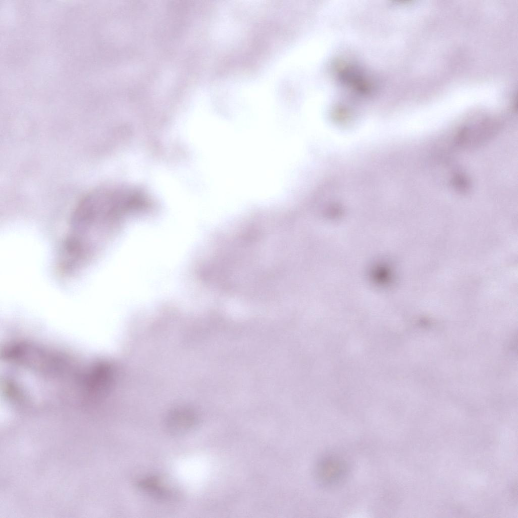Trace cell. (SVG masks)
Instances as JSON below:
<instances>
[{
  "instance_id": "3",
  "label": "cell",
  "mask_w": 518,
  "mask_h": 518,
  "mask_svg": "<svg viewBox=\"0 0 518 518\" xmlns=\"http://www.w3.org/2000/svg\"><path fill=\"white\" fill-rule=\"evenodd\" d=\"M155 478L143 479L138 482V486L143 490L159 497H166L167 494L166 489Z\"/></svg>"
},
{
  "instance_id": "2",
  "label": "cell",
  "mask_w": 518,
  "mask_h": 518,
  "mask_svg": "<svg viewBox=\"0 0 518 518\" xmlns=\"http://www.w3.org/2000/svg\"><path fill=\"white\" fill-rule=\"evenodd\" d=\"M195 416L189 412L178 411L169 415L165 425L168 431L172 434L181 435L186 433L196 425Z\"/></svg>"
},
{
  "instance_id": "1",
  "label": "cell",
  "mask_w": 518,
  "mask_h": 518,
  "mask_svg": "<svg viewBox=\"0 0 518 518\" xmlns=\"http://www.w3.org/2000/svg\"><path fill=\"white\" fill-rule=\"evenodd\" d=\"M346 473V467L342 461L334 457L323 459L317 468L319 481L326 485H332L340 482Z\"/></svg>"
}]
</instances>
